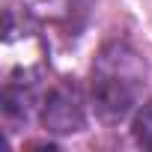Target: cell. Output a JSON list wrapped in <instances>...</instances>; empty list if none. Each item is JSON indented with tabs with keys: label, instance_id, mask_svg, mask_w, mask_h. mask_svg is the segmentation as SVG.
Here are the masks:
<instances>
[{
	"label": "cell",
	"instance_id": "7a4b0ae2",
	"mask_svg": "<svg viewBox=\"0 0 152 152\" xmlns=\"http://www.w3.org/2000/svg\"><path fill=\"white\" fill-rule=\"evenodd\" d=\"M84 122H87V113H84V96L78 84L60 81L42 104V125L54 134H75L84 128Z\"/></svg>",
	"mask_w": 152,
	"mask_h": 152
},
{
	"label": "cell",
	"instance_id": "277c9868",
	"mask_svg": "<svg viewBox=\"0 0 152 152\" xmlns=\"http://www.w3.org/2000/svg\"><path fill=\"white\" fill-rule=\"evenodd\" d=\"M131 131H134V140H137L143 149H152V102H146V104L134 113Z\"/></svg>",
	"mask_w": 152,
	"mask_h": 152
},
{
	"label": "cell",
	"instance_id": "6da1fadb",
	"mask_svg": "<svg viewBox=\"0 0 152 152\" xmlns=\"http://www.w3.org/2000/svg\"><path fill=\"white\" fill-rule=\"evenodd\" d=\"M146 84V63L128 42H107L93 66L90 99L96 116L107 125L125 119Z\"/></svg>",
	"mask_w": 152,
	"mask_h": 152
},
{
	"label": "cell",
	"instance_id": "3957f363",
	"mask_svg": "<svg viewBox=\"0 0 152 152\" xmlns=\"http://www.w3.org/2000/svg\"><path fill=\"white\" fill-rule=\"evenodd\" d=\"M24 15L42 24H69V18L75 15V3L72 0H21Z\"/></svg>",
	"mask_w": 152,
	"mask_h": 152
}]
</instances>
